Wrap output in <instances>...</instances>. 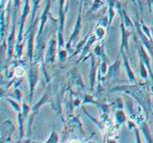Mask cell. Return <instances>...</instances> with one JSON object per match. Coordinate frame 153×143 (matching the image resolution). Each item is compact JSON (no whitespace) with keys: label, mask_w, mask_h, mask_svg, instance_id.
<instances>
[{"label":"cell","mask_w":153,"mask_h":143,"mask_svg":"<svg viewBox=\"0 0 153 143\" xmlns=\"http://www.w3.org/2000/svg\"><path fill=\"white\" fill-rule=\"evenodd\" d=\"M108 92H124L128 95H130L133 100L137 101L139 106L145 109L146 112V117L148 118L149 112L152 110V104H151L150 95H149L148 91L145 90L143 88V84L139 86L137 83L131 85H120V86H115L113 88L108 90Z\"/></svg>","instance_id":"obj_1"},{"label":"cell","mask_w":153,"mask_h":143,"mask_svg":"<svg viewBox=\"0 0 153 143\" xmlns=\"http://www.w3.org/2000/svg\"><path fill=\"white\" fill-rule=\"evenodd\" d=\"M52 104V108H54V104L52 103V98H51V84L46 87V90L44 92L43 97H42L39 100H38L37 103L33 105V107L31 109V112L29 114V122H28V131H27V136L31 137V133H32V125H33V121H34V118L36 117V114H38L41 107L43 105L45 104Z\"/></svg>","instance_id":"obj_2"},{"label":"cell","mask_w":153,"mask_h":143,"mask_svg":"<svg viewBox=\"0 0 153 143\" xmlns=\"http://www.w3.org/2000/svg\"><path fill=\"white\" fill-rule=\"evenodd\" d=\"M59 1V26H57V41H59V49L65 47L64 41V26H65V17L68 12V3L67 0H57Z\"/></svg>","instance_id":"obj_3"},{"label":"cell","mask_w":153,"mask_h":143,"mask_svg":"<svg viewBox=\"0 0 153 143\" xmlns=\"http://www.w3.org/2000/svg\"><path fill=\"white\" fill-rule=\"evenodd\" d=\"M36 62H31L29 65L28 69V83H29V102L31 103L34 97V90H35L36 84L39 80V66Z\"/></svg>","instance_id":"obj_4"},{"label":"cell","mask_w":153,"mask_h":143,"mask_svg":"<svg viewBox=\"0 0 153 143\" xmlns=\"http://www.w3.org/2000/svg\"><path fill=\"white\" fill-rule=\"evenodd\" d=\"M83 2L84 0H81L79 4V12H78V17L76 19V24L72 29L71 34H70V37L68 39V43L65 45V49H66L68 52H74L71 49V46L74 45L79 38V35L81 33V29H82V12H83Z\"/></svg>","instance_id":"obj_5"},{"label":"cell","mask_w":153,"mask_h":143,"mask_svg":"<svg viewBox=\"0 0 153 143\" xmlns=\"http://www.w3.org/2000/svg\"><path fill=\"white\" fill-rule=\"evenodd\" d=\"M59 41H57V35L56 33L53 34L52 37L48 41L47 47H46L45 51V58H44V63L45 66L49 64H54L55 63V57H56V53L59 52Z\"/></svg>","instance_id":"obj_6"},{"label":"cell","mask_w":153,"mask_h":143,"mask_svg":"<svg viewBox=\"0 0 153 143\" xmlns=\"http://www.w3.org/2000/svg\"><path fill=\"white\" fill-rule=\"evenodd\" d=\"M32 11L31 7V0H24V5H22V13L19 16V24H18V34H17V43H22L24 41V30L26 26V20L28 18V15Z\"/></svg>","instance_id":"obj_7"},{"label":"cell","mask_w":153,"mask_h":143,"mask_svg":"<svg viewBox=\"0 0 153 143\" xmlns=\"http://www.w3.org/2000/svg\"><path fill=\"white\" fill-rule=\"evenodd\" d=\"M36 27H34L28 34H25V41H27V56H28L29 63L33 62L34 60V52H35V45H36Z\"/></svg>","instance_id":"obj_8"},{"label":"cell","mask_w":153,"mask_h":143,"mask_svg":"<svg viewBox=\"0 0 153 143\" xmlns=\"http://www.w3.org/2000/svg\"><path fill=\"white\" fill-rule=\"evenodd\" d=\"M120 53L117 55V57H116V60H115V62L113 63V64H110L108 65V73H106V75L104 76V77H102V79L99 81V83H101V82H104L106 81V80H113V79H117V77H119L120 75V67H121V63L122 60H120Z\"/></svg>","instance_id":"obj_9"},{"label":"cell","mask_w":153,"mask_h":143,"mask_svg":"<svg viewBox=\"0 0 153 143\" xmlns=\"http://www.w3.org/2000/svg\"><path fill=\"white\" fill-rule=\"evenodd\" d=\"M135 27H136V31H137V34H138V37L140 38L141 41V43L145 46V48L147 49L150 55L153 57V41L150 39L148 36L146 35V33L143 31V29H141V26H140V22H139V19H138V16H137V20L135 21Z\"/></svg>","instance_id":"obj_10"},{"label":"cell","mask_w":153,"mask_h":143,"mask_svg":"<svg viewBox=\"0 0 153 143\" xmlns=\"http://www.w3.org/2000/svg\"><path fill=\"white\" fill-rule=\"evenodd\" d=\"M98 66L99 63L94 53L91 54V69H89V90L94 91L96 87V80H97V74H98Z\"/></svg>","instance_id":"obj_11"},{"label":"cell","mask_w":153,"mask_h":143,"mask_svg":"<svg viewBox=\"0 0 153 143\" xmlns=\"http://www.w3.org/2000/svg\"><path fill=\"white\" fill-rule=\"evenodd\" d=\"M137 54H138L139 60L143 62V64H145V66L147 67V69H148L149 74H150V77H151V80H152V83H153V70L151 69V58L148 54V51H147V49L145 48V46H143V43L139 45Z\"/></svg>","instance_id":"obj_12"},{"label":"cell","mask_w":153,"mask_h":143,"mask_svg":"<svg viewBox=\"0 0 153 143\" xmlns=\"http://www.w3.org/2000/svg\"><path fill=\"white\" fill-rule=\"evenodd\" d=\"M127 27L124 24L123 20L120 18V32H121V45H120V49H123L126 53L130 54V48H129V39L131 33L127 30Z\"/></svg>","instance_id":"obj_13"},{"label":"cell","mask_w":153,"mask_h":143,"mask_svg":"<svg viewBox=\"0 0 153 143\" xmlns=\"http://www.w3.org/2000/svg\"><path fill=\"white\" fill-rule=\"evenodd\" d=\"M119 53L121 54L122 63H123L124 69H126V72H127V76H128V79H129V81L133 84L137 83L136 76H135V73L133 72V70H132V68H131V65H130L129 60H128V56H127V54H126V51H124L123 49H120Z\"/></svg>","instance_id":"obj_14"},{"label":"cell","mask_w":153,"mask_h":143,"mask_svg":"<svg viewBox=\"0 0 153 143\" xmlns=\"http://www.w3.org/2000/svg\"><path fill=\"white\" fill-rule=\"evenodd\" d=\"M96 41H98V38H97L96 34L95 33L89 34L88 38H87V41L85 43V46H84L83 49H82V51H81V55H80L79 60H85L86 58H87L86 54H88L89 53V51H91V47L94 46V43H95Z\"/></svg>","instance_id":"obj_15"},{"label":"cell","mask_w":153,"mask_h":143,"mask_svg":"<svg viewBox=\"0 0 153 143\" xmlns=\"http://www.w3.org/2000/svg\"><path fill=\"white\" fill-rule=\"evenodd\" d=\"M70 80H69V84L70 85H74V86H78L80 89L84 90L85 87H84V84H83V81H82L81 76L80 74L78 73V70L76 68H74V69L70 71Z\"/></svg>","instance_id":"obj_16"},{"label":"cell","mask_w":153,"mask_h":143,"mask_svg":"<svg viewBox=\"0 0 153 143\" xmlns=\"http://www.w3.org/2000/svg\"><path fill=\"white\" fill-rule=\"evenodd\" d=\"M93 53L97 57H100L101 60H105V62H108V64H111L110 58H108V56L106 55V53H105L104 43H103V41H99V43L96 45L95 48H94V52Z\"/></svg>","instance_id":"obj_17"},{"label":"cell","mask_w":153,"mask_h":143,"mask_svg":"<svg viewBox=\"0 0 153 143\" xmlns=\"http://www.w3.org/2000/svg\"><path fill=\"white\" fill-rule=\"evenodd\" d=\"M26 116L22 114V111L17 112V123H18V131H19V139L18 141H22L25 137V120Z\"/></svg>","instance_id":"obj_18"},{"label":"cell","mask_w":153,"mask_h":143,"mask_svg":"<svg viewBox=\"0 0 153 143\" xmlns=\"http://www.w3.org/2000/svg\"><path fill=\"white\" fill-rule=\"evenodd\" d=\"M139 129H140L141 133L143 135V137H145L147 142L153 143V138H152V136H151L150 128H149L148 124H147L146 121H143L139 123Z\"/></svg>","instance_id":"obj_19"},{"label":"cell","mask_w":153,"mask_h":143,"mask_svg":"<svg viewBox=\"0 0 153 143\" xmlns=\"http://www.w3.org/2000/svg\"><path fill=\"white\" fill-rule=\"evenodd\" d=\"M127 114L123 111V109L116 110V112H115V122L117 123V125H122V124L127 123Z\"/></svg>","instance_id":"obj_20"},{"label":"cell","mask_w":153,"mask_h":143,"mask_svg":"<svg viewBox=\"0 0 153 143\" xmlns=\"http://www.w3.org/2000/svg\"><path fill=\"white\" fill-rule=\"evenodd\" d=\"M41 1H42V0H31V2H32V11H31V17H30V24H29L28 29L30 28L32 24H33L34 20H35L34 18H36L35 14H36V12H37V10L39 9Z\"/></svg>","instance_id":"obj_21"},{"label":"cell","mask_w":153,"mask_h":143,"mask_svg":"<svg viewBox=\"0 0 153 143\" xmlns=\"http://www.w3.org/2000/svg\"><path fill=\"white\" fill-rule=\"evenodd\" d=\"M119 14H120V18L123 20L126 27H127V28H133L134 24H133V21H132V19L129 17V15H128L127 11L124 9H122L121 11H119Z\"/></svg>","instance_id":"obj_22"},{"label":"cell","mask_w":153,"mask_h":143,"mask_svg":"<svg viewBox=\"0 0 153 143\" xmlns=\"http://www.w3.org/2000/svg\"><path fill=\"white\" fill-rule=\"evenodd\" d=\"M106 30H108V29L105 28V27H102V26H100V24H97L95 30H94V33L96 34V36H97V38H98V41H102L103 37H104L105 34H106Z\"/></svg>","instance_id":"obj_23"},{"label":"cell","mask_w":153,"mask_h":143,"mask_svg":"<svg viewBox=\"0 0 153 143\" xmlns=\"http://www.w3.org/2000/svg\"><path fill=\"white\" fill-rule=\"evenodd\" d=\"M82 104H94L96 106H98L100 104L99 101H97L95 98H94V95L91 94H84L83 99H82Z\"/></svg>","instance_id":"obj_24"},{"label":"cell","mask_w":153,"mask_h":143,"mask_svg":"<svg viewBox=\"0 0 153 143\" xmlns=\"http://www.w3.org/2000/svg\"><path fill=\"white\" fill-rule=\"evenodd\" d=\"M24 48H25V43H17L15 46V57L17 58V60H22V53H24Z\"/></svg>","instance_id":"obj_25"},{"label":"cell","mask_w":153,"mask_h":143,"mask_svg":"<svg viewBox=\"0 0 153 143\" xmlns=\"http://www.w3.org/2000/svg\"><path fill=\"white\" fill-rule=\"evenodd\" d=\"M7 103L12 106L13 109H14L16 112L22 111V103H20V102H18L17 100H13V99H11V98H7Z\"/></svg>","instance_id":"obj_26"},{"label":"cell","mask_w":153,"mask_h":143,"mask_svg":"<svg viewBox=\"0 0 153 143\" xmlns=\"http://www.w3.org/2000/svg\"><path fill=\"white\" fill-rule=\"evenodd\" d=\"M139 72H140V76L143 77L145 81H147V79H148V69H147V67L145 66V64H143V62H140L139 60Z\"/></svg>","instance_id":"obj_27"},{"label":"cell","mask_w":153,"mask_h":143,"mask_svg":"<svg viewBox=\"0 0 153 143\" xmlns=\"http://www.w3.org/2000/svg\"><path fill=\"white\" fill-rule=\"evenodd\" d=\"M46 142H47V143H57V142H60V137H59V135H57V133L54 130V129H52V130H51L50 137L46 140Z\"/></svg>","instance_id":"obj_28"},{"label":"cell","mask_w":153,"mask_h":143,"mask_svg":"<svg viewBox=\"0 0 153 143\" xmlns=\"http://www.w3.org/2000/svg\"><path fill=\"white\" fill-rule=\"evenodd\" d=\"M82 110H83V112H84V114H85L86 116H87V117H88L89 119L91 120V121H93V122H95V124H96V125H97V126L99 127V128L101 129V130H102V129L104 128V125H103V124H102V121H98V120H97V119H95V118H93V117H91V114H89L88 112H87V110L85 109V107H82Z\"/></svg>","instance_id":"obj_29"},{"label":"cell","mask_w":153,"mask_h":143,"mask_svg":"<svg viewBox=\"0 0 153 143\" xmlns=\"http://www.w3.org/2000/svg\"><path fill=\"white\" fill-rule=\"evenodd\" d=\"M57 55H59V60H60L61 63H64L67 60L68 58V52H67L66 49H59V52H57Z\"/></svg>","instance_id":"obj_30"},{"label":"cell","mask_w":153,"mask_h":143,"mask_svg":"<svg viewBox=\"0 0 153 143\" xmlns=\"http://www.w3.org/2000/svg\"><path fill=\"white\" fill-rule=\"evenodd\" d=\"M102 5H103V0H94L93 7H91V12H96V11H98Z\"/></svg>","instance_id":"obj_31"},{"label":"cell","mask_w":153,"mask_h":143,"mask_svg":"<svg viewBox=\"0 0 153 143\" xmlns=\"http://www.w3.org/2000/svg\"><path fill=\"white\" fill-rule=\"evenodd\" d=\"M22 114H24L26 117H28L29 114H30V112H31V107H30V105L27 104L26 102H22Z\"/></svg>","instance_id":"obj_32"},{"label":"cell","mask_w":153,"mask_h":143,"mask_svg":"<svg viewBox=\"0 0 153 143\" xmlns=\"http://www.w3.org/2000/svg\"><path fill=\"white\" fill-rule=\"evenodd\" d=\"M114 105L117 109H122V108H123V103H122V100L120 98H116Z\"/></svg>","instance_id":"obj_33"},{"label":"cell","mask_w":153,"mask_h":143,"mask_svg":"<svg viewBox=\"0 0 153 143\" xmlns=\"http://www.w3.org/2000/svg\"><path fill=\"white\" fill-rule=\"evenodd\" d=\"M14 94H15V100H17L18 102L22 103V92H20V90L17 88L14 89Z\"/></svg>","instance_id":"obj_34"},{"label":"cell","mask_w":153,"mask_h":143,"mask_svg":"<svg viewBox=\"0 0 153 143\" xmlns=\"http://www.w3.org/2000/svg\"><path fill=\"white\" fill-rule=\"evenodd\" d=\"M134 131H135V136H136V142H138V143L143 142V140H141L140 137H139V133H141L140 129H139L138 127H135V128H134Z\"/></svg>","instance_id":"obj_35"},{"label":"cell","mask_w":153,"mask_h":143,"mask_svg":"<svg viewBox=\"0 0 153 143\" xmlns=\"http://www.w3.org/2000/svg\"><path fill=\"white\" fill-rule=\"evenodd\" d=\"M127 126H128V128H129V129H134L135 127H137L136 123H135L134 121H131V120H128V121H127Z\"/></svg>","instance_id":"obj_36"}]
</instances>
